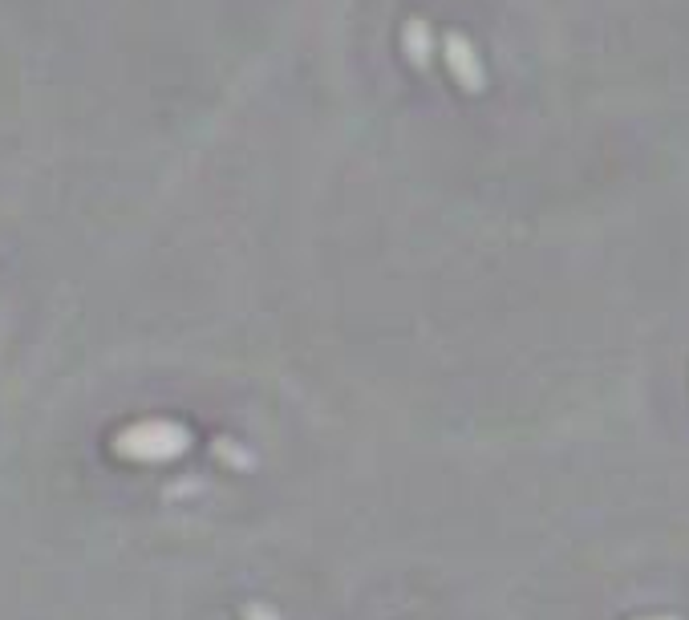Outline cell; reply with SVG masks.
Here are the masks:
<instances>
[{"instance_id": "obj_1", "label": "cell", "mask_w": 689, "mask_h": 620, "mask_svg": "<svg viewBox=\"0 0 689 620\" xmlns=\"http://www.w3.org/2000/svg\"><path fill=\"white\" fill-rule=\"evenodd\" d=\"M442 57H446L450 77H454V82L463 86L467 94H483V90H487V69H483V61H479V53H475V45H471L467 33L450 29V33L442 37Z\"/></svg>"}, {"instance_id": "obj_2", "label": "cell", "mask_w": 689, "mask_h": 620, "mask_svg": "<svg viewBox=\"0 0 689 620\" xmlns=\"http://www.w3.org/2000/svg\"><path fill=\"white\" fill-rule=\"evenodd\" d=\"M402 53L414 69H430L434 61V33H430V21L426 17H410L406 29H402Z\"/></svg>"}, {"instance_id": "obj_3", "label": "cell", "mask_w": 689, "mask_h": 620, "mask_svg": "<svg viewBox=\"0 0 689 620\" xmlns=\"http://www.w3.org/2000/svg\"><path fill=\"white\" fill-rule=\"evenodd\" d=\"M244 620H284V616H280L272 604H248V608H244Z\"/></svg>"}, {"instance_id": "obj_4", "label": "cell", "mask_w": 689, "mask_h": 620, "mask_svg": "<svg viewBox=\"0 0 689 620\" xmlns=\"http://www.w3.org/2000/svg\"><path fill=\"white\" fill-rule=\"evenodd\" d=\"M641 620H681V616H641Z\"/></svg>"}]
</instances>
